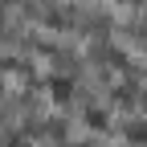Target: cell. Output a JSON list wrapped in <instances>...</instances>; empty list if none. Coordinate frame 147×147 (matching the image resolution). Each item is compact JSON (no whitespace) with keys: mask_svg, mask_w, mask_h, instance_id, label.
Segmentation results:
<instances>
[{"mask_svg":"<svg viewBox=\"0 0 147 147\" xmlns=\"http://www.w3.org/2000/svg\"><path fill=\"white\" fill-rule=\"evenodd\" d=\"M53 98H57V102H65V98H69V82H65V78L53 82Z\"/></svg>","mask_w":147,"mask_h":147,"instance_id":"obj_1","label":"cell"},{"mask_svg":"<svg viewBox=\"0 0 147 147\" xmlns=\"http://www.w3.org/2000/svg\"><path fill=\"white\" fill-rule=\"evenodd\" d=\"M127 135H131V143H147V127L131 123V127H127Z\"/></svg>","mask_w":147,"mask_h":147,"instance_id":"obj_2","label":"cell"},{"mask_svg":"<svg viewBox=\"0 0 147 147\" xmlns=\"http://www.w3.org/2000/svg\"><path fill=\"white\" fill-rule=\"evenodd\" d=\"M139 102H143V110H147V90H143V94H139Z\"/></svg>","mask_w":147,"mask_h":147,"instance_id":"obj_3","label":"cell"},{"mask_svg":"<svg viewBox=\"0 0 147 147\" xmlns=\"http://www.w3.org/2000/svg\"><path fill=\"white\" fill-rule=\"evenodd\" d=\"M123 4H139V0H123Z\"/></svg>","mask_w":147,"mask_h":147,"instance_id":"obj_4","label":"cell"}]
</instances>
